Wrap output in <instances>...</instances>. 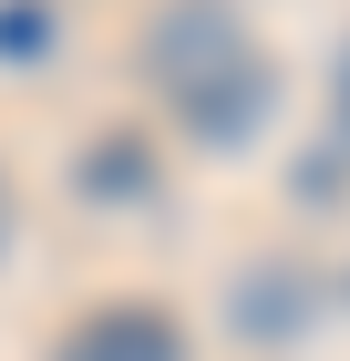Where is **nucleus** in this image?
I'll return each mask as SVG.
<instances>
[{
	"mask_svg": "<svg viewBox=\"0 0 350 361\" xmlns=\"http://www.w3.org/2000/svg\"><path fill=\"white\" fill-rule=\"evenodd\" d=\"M52 361H186V331L165 310H93L82 331H62Z\"/></svg>",
	"mask_w": 350,
	"mask_h": 361,
	"instance_id": "obj_2",
	"label": "nucleus"
},
{
	"mask_svg": "<svg viewBox=\"0 0 350 361\" xmlns=\"http://www.w3.org/2000/svg\"><path fill=\"white\" fill-rule=\"evenodd\" d=\"M144 73L175 104V124H196L206 145H247L278 114V62L258 52L237 0H165L144 21Z\"/></svg>",
	"mask_w": 350,
	"mask_h": 361,
	"instance_id": "obj_1",
	"label": "nucleus"
},
{
	"mask_svg": "<svg viewBox=\"0 0 350 361\" xmlns=\"http://www.w3.org/2000/svg\"><path fill=\"white\" fill-rule=\"evenodd\" d=\"M0 238H11V207H0Z\"/></svg>",
	"mask_w": 350,
	"mask_h": 361,
	"instance_id": "obj_5",
	"label": "nucleus"
},
{
	"mask_svg": "<svg viewBox=\"0 0 350 361\" xmlns=\"http://www.w3.org/2000/svg\"><path fill=\"white\" fill-rule=\"evenodd\" d=\"M227 310H237V331L278 341V331H299V320L320 310V289H309V279H299V269H258V279H247V289H237V300H227Z\"/></svg>",
	"mask_w": 350,
	"mask_h": 361,
	"instance_id": "obj_3",
	"label": "nucleus"
},
{
	"mask_svg": "<svg viewBox=\"0 0 350 361\" xmlns=\"http://www.w3.org/2000/svg\"><path fill=\"white\" fill-rule=\"evenodd\" d=\"M330 104H340V135H350V42H340V62H330Z\"/></svg>",
	"mask_w": 350,
	"mask_h": 361,
	"instance_id": "obj_4",
	"label": "nucleus"
}]
</instances>
